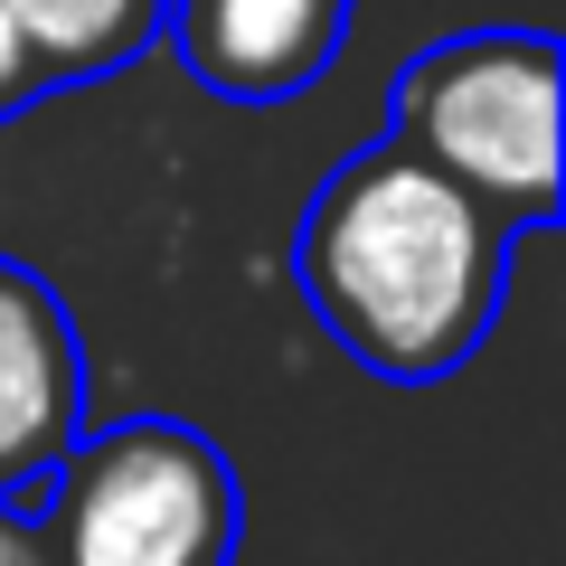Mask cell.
Listing matches in <instances>:
<instances>
[{
	"instance_id": "8992f818",
	"label": "cell",
	"mask_w": 566,
	"mask_h": 566,
	"mask_svg": "<svg viewBox=\"0 0 566 566\" xmlns=\"http://www.w3.org/2000/svg\"><path fill=\"white\" fill-rule=\"evenodd\" d=\"M10 20L39 48L48 85H104L161 48V0H10Z\"/></svg>"
},
{
	"instance_id": "5b68a950",
	"label": "cell",
	"mask_w": 566,
	"mask_h": 566,
	"mask_svg": "<svg viewBox=\"0 0 566 566\" xmlns=\"http://www.w3.org/2000/svg\"><path fill=\"white\" fill-rule=\"evenodd\" d=\"M85 424V340L39 264L0 255V491H29Z\"/></svg>"
},
{
	"instance_id": "3957f363",
	"label": "cell",
	"mask_w": 566,
	"mask_h": 566,
	"mask_svg": "<svg viewBox=\"0 0 566 566\" xmlns=\"http://www.w3.org/2000/svg\"><path fill=\"white\" fill-rule=\"evenodd\" d=\"M557 39L547 29H463L397 66L387 142H406L424 170L491 208L501 227L538 237L557 227L566 151H557Z\"/></svg>"
},
{
	"instance_id": "ba28073f",
	"label": "cell",
	"mask_w": 566,
	"mask_h": 566,
	"mask_svg": "<svg viewBox=\"0 0 566 566\" xmlns=\"http://www.w3.org/2000/svg\"><path fill=\"white\" fill-rule=\"evenodd\" d=\"M0 566H57L48 557V528L29 520V501H10V491H0Z\"/></svg>"
},
{
	"instance_id": "277c9868",
	"label": "cell",
	"mask_w": 566,
	"mask_h": 566,
	"mask_svg": "<svg viewBox=\"0 0 566 566\" xmlns=\"http://www.w3.org/2000/svg\"><path fill=\"white\" fill-rule=\"evenodd\" d=\"M161 39L218 104H293L340 66L349 0H161Z\"/></svg>"
},
{
	"instance_id": "6da1fadb",
	"label": "cell",
	"mask_w": 566,
	"mask_h": 566,
	"mask_svg": "<svg viewBox=\"0 0 566 566\" xmlns=\"http://www.w3.org/2000/svg\"><path fill=\"white\" fill-rule=\"evenodd\" d=\"M510 255L520 227H501L472 189L424 170L387 133L349 151L293 227V283L312 322L387 387H444L491 340Z\"/></svg>"
},
{
	"instance_id": "52a82bcc",
	"label": "cell",
	"mask_w": 566,
	"mask_h": 566,
	"mask_svg": "<svg viewBox=\"0 0 566 566\" xmlns=\"http://www.w3.org/2000/svg\"><path fill=\"white\" fill-rule=\"evenodd\" d=\"M39 95H57V85H48L39 48L20 39V20H10V0H0V123H10V114H29Z\"/></svg>"
},
{
	"instance_id": "7a4b0ae2",
	"label": "cell",
	"mask_w": 566,
	"mask_h": 566,
	"mask_svg": "<svg viewBox=\"0 0 566 566\" xmlns=\"http://www.w3.org/2000/svg\"><path fill=\"white\" fill-rule=\"evenodd\" d=\"M10 501H29L57 566H237L245 528L237 463L189 416L76 424V444Z\"/></svg>"
}]
</instances>
